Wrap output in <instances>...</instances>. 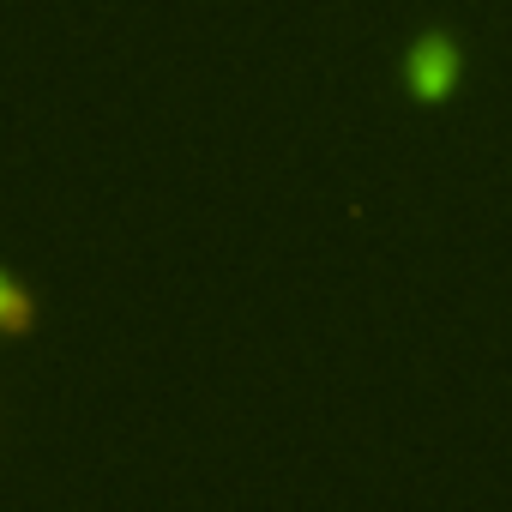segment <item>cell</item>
I'll list each match as a JSON object with an SVG mask.
<instances>
[{"instance_id": "cell-1", "label": "cell", "mask_w": 512, "mask_h": 512, "mask_svg": "<svg viewBox=\"0 0 512 512\" xmlns=\"http://www.w3.org/2000/svg\"><path fill=\"white\" fill-rule=\"evenodd\" d=\"M398 85L416 109H452L470 85V55L452 25H422L398 55Z\"/></svg>"}, {"instance_id": "cell-2", "label": "cell", "mask_w": 512, "mask_h": 512, "mask_svg": "<svg viewBox=\"0 0 512 512\" xmlns=\"http://www.w3.org/2000/svg\"><path fill=\"white\" fill-rule=\"evenodd\" d=\"M37 326V302L13 284V272L0 266V338H31Z\"/></svg>"}]
</instances>
